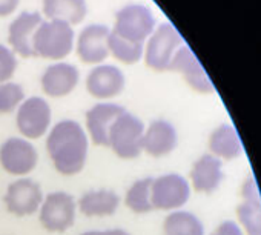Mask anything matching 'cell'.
<instances>
[{
	"mask_svg": "<svg viewBox=\"0 0 261 235\" xmlns=\"http://www.w3.org/2000/svg\"><path fill=\"white\" fill-rule=\"evenodd\" d=\"M46 151L54 168L63 175L82 172L88 159V137L83 128L74 120L59 122L46 139Z\"/></svg>",
	"mask_w": 261,
	"mask_h": 235,
	"instance_id": "1",
	"label": "cell"
},
{
	"mask_svg": "<svg viewBox=\"0 0 261 235\" xmlns=\"http://www.w3.org/2000/svg\"><path fill=\"white\" fill-rule=\"evenodd\" d=\"M74 30L69 23L60 20L42 22L33 40L34 56L48 60H62L74 48Z\"/></svg>",
	"mask_w": 261,
	"mask_h": 235,
	"instance_id": "2",
	"label": "cell"
},
{
	"mask_svg": "<svg viewBox=\"0 0 261 235\" xmlns=\"http://www.w3.org/2000/svg\"><path fill=\"white\" fill-rule=\"evenodd\" d=\"M143 122L134 114L124 111L111 128L109 148L123 160L137 159L143 152Z\"/></svg>",
	"mask_w": 261,
	"mask_h": 235,
	"instance_id": "3",
	"label": "cell"
},
{
	"mask_svg": "<svg viewBox=\"0 0 261 235\" xmlns=\"http://www.w3.org/2000/svg\"><path fill=\"white\" fill-rule=\"evenodd\" d=\"M183 43L185 42L175 27L169 22H163L162 25L155 27L154 33L146 40L143 59L154 71H168L177 49Z\"/></svg>",
	"mask_w": 261,
	"mask_h": 235,
	"instance_id": "4",
	"label": "cell"
},
{
	"mask_svg": "<svg viewBox=\"0 0 261 235\" xmlns=\"http://www.w3.org/2000/svg\"><path fill=\"white\" fill-rule=\"evenodd\" d=\"M155 30V17L152 11L142 4H129L120 8L115 14V31L124 40L134 43H146Z\"/></svg>",
	"mask_w": 261,
	"mask_h": 235,
	"instance_id": "5",
	"label": "cell"
},
{
	"mask_svg": "<svg viewBox=\"0 0 261 235\" xmlns=\"http://www.w3.org/2000/svg\"><path fill=\"white\" fill-rule=\"evenodd\" d=\"M191 183L180 174H166L152 181V206L159 211H178L191 198Z\"/></svg>",
	"mask_w": 261,
	"mask_h": 235,
	"instance_id": "6",
	"label": "cell"
},
{
	"mask_svg": "<svg viewBox=\"0 0 261 235\" xmlns=\"http://www.w3.org/2000/svg\"><path fill=\"white\" fill-rule=\"evenodd\" d=\"M75 200L68 192L49 194L40 206V223L48 232H65L75 223Z\"/></svg>",
	"mask_w": 261,
	"mask_h": 235,
	"instance_id": "7",
	"label": "cell"
},
{
	"mask_svg": "<svg viewBox=\"0 0 261 235\" xmlns=\"http://www.w3.org/2000/svg\"><path fill=\"white\" fill-rule=\"evenodd\" d=\"M51 108L42 97H30L17 109L16 123L20 134L30 140L43 137L51 125Z\"/></svg>",
	"mask_w": 261,
	"mask_h": 235,
	"instance_id": "8",
	"label": "cell"
},
{
	"mask_svg": "<svg viewBox=\"0 0 261 235\" xmlns=\"http://www.w3.org/2000/svg\"><path fill=\"white\" fill-rule=\"evenodd\" d=\"M37 163L39 154L27 139L11 137L0 146V165L11 175H27Z\"/></svg>",
	"mask_w": 261,
	"mask_h": 235,
	"instance_id": "9",
	"label": "cell"
},
{
	"mask_svg": "<svg viewBox=\"0 0 261 235\" xmlns=\"http://www.w3.org/2000/svg\"><path fill=\"white\" fill-rule=\"evenodd\" d=\"M43 192L39 183L31 178H19L11 183L5 194L8 211L17 217H28L42 206Z\"/></svg>",
	"mask_w": 261,
	"mask_h": 235,
	"instance_id": "10",
	"label": "cell"
},
{
	"mask_svg": "<svg viewBox=\"0 0 261 235\" xmlns=\"http://www.w3.org/2000/svg\"><path fill=\"white\" fill-rule=\"evenodd\" d=\"M109 31L111 30L101 23H91L80 31L77 39V56L83 63L100 65L108 59Z\"/></svg>",
	"mask_w": 261,
	"mask_h": 235,
	"instance_id": "11",
	"label": "cell"
},
{
	"mask_svg": "<svg viewBox=\"0 0 261 235\" xmlns=\"http://www.w3.org/2000/svg\"><path fill=\"white\" fill-rule=\"evenodd\" d=\"M126 85L124 74L114 65H97L86 77L88 92L98 100L118 97Z\"/></svg>",
	"mask_w": 261,
	"mask_h": 235,
	"instance_id": "12",
	"label": "cell"
},
{
	"mask_svg": "<svg viewBox=\"0 0 261 235\" xmlns=\"http://www.w3.org/2000/svg\"><path fill=\"white\" fill-rule=\"evenodd\" d=\"M168 71H177V72L183 74L188 85L198 92L207 94V92L214 91V85H212L209 75L206 74L200 60L195 57V54L186 43H183L177 49Z\"/></svg>",
	"mask_w": 261,
	"mask_h": 235,
	"instance_id": "13",
	"label": "cell"
},
{
	"mask_svg": "<svg viewBox=\"0 0 261 235\" xmlns=\"http://www.w3.org/2000/svg\"><path fill=\"white\" fill-rule=\"evenodd\" d=\"M126 109L117 103H97L86 112V128L97 146H109V133L114 122Z\"/></svg>",
	"mask_w": 261,
	"mask_h": 235,
	"instance_id": "14",
	"label": "cell"
},
{
	"mask_svg": "<svg viewBox=\"0 0 261 235\" xmlns=\"http://www.w3.org/2000/svg\"><path fill=\"white\" fill-rule=\"evenodd\" d=\"M42 22V16L36 11H23L11 22L8 28V42L14 53L27 59L36 57L33 40Z\"/></svg>",
	"mask_w": 261,
	"mask_h": 235,
	"instance_id": "15",
	"label": "cell"
},
{
	"mask_svg": "<svg viewBox=\"0 0 261 235\" xmlns=\"http://www.w3.org/2000/svg\"><path fill=\"white\" fill-rule=\"evenodd\" d=\"M80 72L71 63H56L45 69L42 75V89L46 95L59 98L69 95L79 85Z\"/></svg>",
	"mask_w": 261,
	"mask_h": 235,
	"instance_id": "16",
	"label": "cell"
},
{
	"mask_svg": "<svg viewBox=\"0 0 261 235\" xmlns=\"http://www.w3.org/2000/svg\"><path fill=\"white\" fill-rule=\"evenodd\" d=\"M189 178L191 188H194L197 192L212 194L224 180L223 162L212 154H204L194 163Z\"/></svg>",
	"mask_w": 261,
	"mask_h": 235,
	"instance_id": "17",
	"label": "cell"
},
{
	"mask_svg": "<svg viewBox=\"0 0 261 235\" xmlns=\"http://www.w3.org/2000/svg\"><path fill=\"white\" fill-rule=\"evenodd\" d=\"M178 145L175 126L168 120H154L143 136V151L151 157H165Z\"/></svg>",
	"mask_w": 261,
	"mask_h": 235,
	"instance_id": "18",
	"label": "cell"
},
{
	"mask_svg": "<svg viewBox=\"0 0 261 235\" xmlns=\"http://www.w3.org/2000/svg\"><path fill=\"white\" fill-rule=\"evenodd\" d=\"M209 151L221 162H230L243 154V142L232 125L221 123L209 136Z\"/></svg>",
	"mask_w": 261,
	"mask_h": 235,
	"instance_id": "19",
	"label": "cell"
},
{
	"mask_svg": "<svg viewBox=\"0 0 261 235\" xmlns=\"http://www.w3.org/2000/svg\"><path fill=\"white\" fill-rule=\"evenodd\" d=\"M79 209L86 217H109L120 206V197L114 191H89L79 200Z\"/></svg>",
	"mask_w": 261,
	"mask_h": 235,
	"instance_id": "20",
	"label": "cell"
},
{
	"mask_svg": "<svg viewBox=\"0 0 261 235\" xmlns=\"http://www.w3.org/2000/svg\"><path fill=\"white\" fill-rule=\"evenodd\" d=\"M43 14L48 20H60L74 27L85 20L88 7L85 0H43Z\"/></svg>",
	"mask_w": 261,
	"mask_h": 235,
	"instance_id": "21",
	"label": "cell"
},
{
	"mask_svg": "<svg viewBox=\"0 0 261 235\" xmlns=\"http://www.w3.org/2000/svg\"><path fill=\"white\" fill-rule=\"evenodd\" d=\"M165 235H206L203 221L192 212L172 211L163 223Z\"/></svg>",
	"mask_w": 261,
	"mask_h": 235,
	"instance_id": "22",
	"label": "cell"
},
{
	"mask_svg": "<svg viewBox=\"0 0 261 235\" xmlns=\"http://www.w3.org/2000/svg\"><path fill=\"white\" fill-rule=\"evenodd\" d=\"M108 49H109V54H112V57L117 59L118 62L124 65H134L143 59L145 45L124 40L115 31L111 30L108 36Z\"/></svg>",
	"mask_w": 261,
	"mask_h": 235,
	"instance_id": "23",
	"label": "cell"
},
{
	"mask_svg": "<svg viewBox=\"0 0 261 235\" xmlns=\"http://www.w3.org/2000/svg\"><path fill=\"white\" fill-rule=\"evenodd\" d=\"M152 181H154V178H151V177L142 178V180H137L133 186L127 189L126 197H124V203L133 212L148 214V212L154 211L152 194H151Z\"/></svg>",
	"mask_w": 261,
	"mask_h": 235,
	"instance_id": "24",
	"label": "cell"
},
{
	"mask_svg": "<svg viewBox=\"0 0 261 235\" xmlns=\"http://www.w3.org/2000/svg\"><path fill=\"white\" fill-rule=\"evenodd\" d=\"M237 221L246 235H261V203L241 201L237 207Z\"/></svg>",
	"mask_w": 261,
	"mask_h": 235,
	"instance_id": "25",
	"label": "cell"
},
{
	"mask_svg": "<svg viewBox=\"0 0 261 235\" xmlns=\"http://www.w3.org/2000/svg\"><path fill=\"white\" fill-rule=\"evenodd\" d=\"M23 100L25 92L19 83L7 82L0 85V114L14 112V109H19Z\"/></svg>",
	"mask_w": 261,
	"mask_h": 235,
	"instance_id": "26",
	"label": "cell"
},
{
	"mask_svg": "<svg viewBox=\"0 0 261 235\" xmlns=\"http://www.w3.org/2000/svg\"><path fill=\"white\" fill-rule=\"evenodd\" d=\"M17 69V59L11 48L0 45V85L13 79Z\"/></svg>",
	"mask_w": 261,
	"mask_h": 235,
	"instance_id": "27",
	"label": "cell"
},
{
	"mask_svg": "<svg viewBox=\"0 0 261 235\" xmlns=\"http://www.w3.org/2000/svg\"><path fill=\"white\" fill-rule=\"evenodd\" d=\"M241 198L249 203H261V192L253 175H249L241 185Z\"/></svg>",
	"mask_w": 261,
	"mask_h": 235,
	"instance_id": "28",
	"label": "cell"
},
{
	"mask_svg": "<svg viewBox=\"0 0 261 235\" xmlns=\"http://www.w3.org/2000/svg\"><path fill=\"white\" fill-rule=\"evenodd\" d=\"M211 235H246L237 220H224Z\"/></svg>",
	"mask_w": 261,
	"mask_h": 235,
	"instance_id": "29",
	"label": "cell"
},
{
	"mask_svg": "<svg viewBox=\"0 0 261 235\" xmlns=\"http://www.w3.org/2000/svg\"><path fill=\"white\" fill-rule=\"evenodd\" d=\"M20 4V0H0V17L11 16Z\"/></svg>",
	"mask_w": 261,
	"mask_h": 235,
	"instance_id": "30",
	"label": "cell"
},
{
	"mask_svg": "<svg viewBox=\"0 0 261 235\" xmlns=\"http://www.w3.org/2000/svg\"><path fill=\"white\" fill-rule=\"evenodd\" d=\"M95 235H130L123 229H108V230H97Z\"/></svg>",
	"mask_w": 261,
	"mask_h": 235,
	"instance_id": "31",
	"label": "cell"
},
{
	"mask_svg": "<svg viewBox=\"0 0 261 235\" xmlns=\"http://www.w3.org/2000/svg\"><path fill=\"white\" fill-rule=\"evenodd\" d=\"M95 233H97V230H89V232H85L82 235H95Z\"/></svg>",
	"mask_w": 261,
	"mask_h": 235,
	"instance_id": "32",
	"label": "cell"
}]
</instances>
